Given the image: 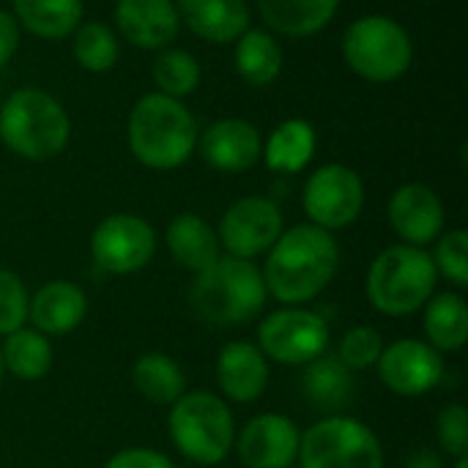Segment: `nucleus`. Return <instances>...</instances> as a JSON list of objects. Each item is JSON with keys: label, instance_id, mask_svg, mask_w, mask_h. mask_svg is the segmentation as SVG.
Masks as SVG:
<instances>
[{"label": "nucleus", "instance_id": "f257e3e1", "mask_svg": "<svg viewBox=\"0 0 468 468\" xmlns=\"http://www.w3.org/2000/svg\"><path fill=\"white\" fill-rule=\"evenodd\" d=\"M337 266L340 247L335 236L307 222L280 233L261 274L269 296L296 307L313 302L335 280Z\"/></svg>", "mask_w": 468, "mask_h": 468}, {"label": "nucleus", "instance_id": "f03ea898", "mask_svg": "<svg viewBox=\"0 0 468 468\" xmlns=\"http://www.w3.org/2000/svg\"><path fill=\"white\" fill-rule=\"evenodd\" d=\"M129 151L148 170H176L197 148V121L181 99L148 93L129 112Z\"/></svg>", "mask_w": 468, "mask_h": 468}, {"label": "nucleus", "instance_id": "7ed1b4c3", "mask_svg": "<svg viewBox=\"0 0 468 468\" xmlns=\"http://www.w3.org/2000/svg\"><path fill=\"white\" fill-rule=\"evenodd\" d=\"M269 291L252 261L225 255L189 285L192 313L211 326H241L255 321L266 307Z\"/></svg>", "mask_w": 468, "mask_h": 468}, {"label": "nucleus", "instance_id": "20e7f679", "mask_svg": "<svg viewBox=\"0 0 468 468\" xmlns=\"http://www.w3.org/2000/svg\"><path fill=\"white\" fill-rule=\"evenodd\" d=\"M71 137L66 107L41 88H19L0 101V140L8 151L30 162L58 156Z\"/></svg>", "mask_w": 468, "mask_h": 468}, {"label": "nucleus", "instance_id": "39448f33", "mask_svg": "<svg viewBox=\"0 0 468 468\" xmlns=\"http://www.w3.org/2000/svg\"><path fill=\"white\" fill-rule=\"evenodd\" d=\"M439 271L422 247L395 244L387 247L367 271L370 304L392 318L420 313L436 293Z\"/></svg>", "mask_w": 468, "mask_h": 468}, {"label": "nucleus", "instance_id": "423d86ee", "mask_svg": "<svg viewBox=\"0 0 468 468\" xmlns=\"http://www.w3.org/2000/svg\"><path fill=\"white\" fill-rule=\"evenodd\" d=\"M167 425L176 450L192 463L217 466L233 450V414L228 403L211 392H184L170 406Z\"/></svg>", "mask_w": 468, "mask_h": 468}, {"label": "nucleus", "instance_id": "0eeeda50", "mask_svg": "<svg viewBox=\"0 0 468 468\" xmlns=\"http://www.w3.org/2000/svg\"><path fill=\"white\" fill-rule=\"evenodd\" d=\"M343 58L354 74L367 82H395L414 60L409 30L384 14H367L343 33Z\"/></svg>", "mask_w": 468, "mask_h": 468}, {"label": "nucleus", "instance_id": "6e6552de", "mask_svg": "<svg viewBox=\"0 0 468 468\" xmlns=\"http://www.w3.org/2000/svg\"><path fill=\"white\" fill-rule=\"evenodd\" d=\"M302 468H384L378 436L354 417H326L302 433Z\"/></svg>", "mask_w": 468, "mask_h": 468}, {"label": "nucleus", "instance_id": "1a4fd4ad", "mask_svg": "<svg viewBox=\"0 0 468 468\" xmlns=\"http://www.w3.org/2000/svg\"><path fill=\"white\" fill-rule=\"evenodd\" d=\"M258 343L266 359L288 367H304L326 354L329 326L321 315L310 310L285 307L261 321Z\"/></svg>", "mask_w": 468, "mask_h": 468}, {"label": "nucleus", "instance_id": "9d476101", "mask_svg": "<svg viewBox=\"0 0 468 468\" xmlns=\"http://www.w3.org/2000/svg\"><path fill=\"white\" fill-rule=\"evenodd\" d=\"M302 203L310 225L329 233L343 230L354 225L365 208V184L348 165H324L307 178Z\"/></svg>", "mask_w": 468, "mask_h": 468}, {"label": "nucleus", "instance_id": "9b49d317", "mask_svg": "<svg viewBox=\"0 0 468 468\" xmlns=\"http://www.w3.org/2000/svg\"><path fill=\"white\" fill-rule=\"evenodd\" d=\"M154 252L156 233L137 214H112L101 219L90 236V255L107 274H134L148 266Z\"/></svg>", "mask_w": 468, "mask_h": 468}, {"label": "nucleus", "instance_id": "f8f14e48", "mask_svg": "<svg viewBox=\"0 0 468 468\" xmlns=\"http://www.w3.org/2000/svg\"><path fill=\"white\" fill-rule=\"evenodd\" d=\"M282 233V211L269 197H241L236 200L217 230L219 247L228 250L233 258L252 261L274 247V241Z\"/></svg>", "mask_w": 468, "mask_h": 468}, {"label": "nucleus", "instance_id": "ddd939ff", "mask_svg": "<svg viewBox=\"0 0 468 468\" xmlns=\"http://www.w3.org/2000/svg\"><path fill=\"white\" fill-rule=\"evenodd\" d=\"M381 384L400 398H420L444 378L441 354L422 340H398L387 346L376 362Z\"/></svg>", "mask_w": 468, "mask_h": 468}, {"label": "nucleus", "instance_id": "4468645a", "mask_svg": "<svg viewBox=\"0 0 468 468\" xmlns=\"http://www.w3.org/2000/svg\"><path fill=\"white\" fill-rule=\"evenodd\" d=\"M302 433L282 414H261L239 433V458L250 468H288L299 458Z\"/></svg>", "mask_w": 468, "mask_h": 468}, {"label": "nucleus", "instance_id": "2eb2a0df", "mask_svg": "<svg viewBox=\"0 0 468 468\" xmlns=\"http://www.w3.org/2000/svg\"><path fill=\"white\" fill-rule=\"evenodd\" d=\"M197 151L203 162L219 173H244L258 165L263 154L261 132L244 118L214 121L203 137H197Z\"/></svg>", "mask_w": 468, "mask_h": 468}, {"label": "nucleus", "instance_id": "dca6fc26", "mask_svg": "<svg viewBox=\"0 0 468 468\" xmlns=\"http://www.w3.org/2000/svg\"><path fill=\"white\" fill-rule=\"evenodd\" d=\"M441 197L425 184H403L389 200V225L403 239V244L425 247L436 241L444 230Z\"/></svg>", "mask_w": 468, "mask_h": 468}, {"label": "nucleus", "instance_id": "f3484780", "mask_svg": "<svg viewBox=\"0 0 468 468\" xmlns=\"http://www.w3.org/2000/svg\"><path fill=\"white\" fill-rule=\"evenodd\" d=\"M115 22L121 36L140 49H165L181 30L176 0H118Z\"/></svg>", "mask_w": 468, "mask_h": 468}, {"label": "nucleus", "instance_id": "a211bd4d", "mask_svg": "<svg viewBox=\"0 0 468 468\" xmlns=\"http://www.w3.org/2000/svg\"><path fill=\"white\" fill-rule=\"evenodd\" d=\"M217 384L228 400L255 403L269 387V359L252 343H228L217 356Z\"/></svg>", "mask_w": 468, "mask_h": 468}, {"label": "nucleus", "instance_id": "6ab92c4d", "mask_svg": "<svg viewBox=\"0 0 468 468\" xmlns=\"http://www.w3.org/2000/svg\"><path fill=\"white\" fill-rule=\"evenodd\" d=\"M85 313H88L85 291L66 280L41 285L33 293V299L27 302V318H30L33 329L47 337L74 332L85 321Z\"/></svg>", "mask_w": 468, "mask_h": 468}, {"label": "nucleus", "instance_id": "aec40b11", "mask_svg": "<svg viewBox=\"0 0 468 468\" xmlns=\"http://www.w3.org/2000/svg\"><path fill=\"white\" fill-rule=\"evenodd\" d=\"M178 19L211 44H230L250 27L244 0H176Z\"/></svg>", "mask_w": 468, "mask_h": 468}, {"label": "nucleus", "instance_id": "412c9836", "mask_svg": "<svg viewBox=\"0 0 468 468\" xmlns=\"http://www.w3.org/2000/svg\"><path fill=\"white\" fill-rule=\"evenodd\" d=\"M302 395L304 400L329 417L340 414L354 400V376L337 356H318L304 365L302 376Z\"/></svg>", "mask_w": 468, "mask_h": 468}, {"label": "nucleus", "instance_id": "4be33fe9", "mask_svg": "<svg viewBox=\"0 0 468 468\" xmlns=\"http://www.w3.org/2000/svg\"><path fill=\"white\" fill-rule=\"evenodd\" d=\"M167 250L173 261L195 274L206 271L219 261V239L217 230L197 214H181L167 225L165 233Z\"/></svg>", "mask_w": 468, "mask_h": 468}, {"label": "nucleus", "instance_id": "5701e85b", "mask_svg": "<svg viewBox=\"0 0 468 468\" xmlns=\"http://www.w3.org/2000/svg\"><path fill=\"white\" fill-rule=\"evenodd\" d=\"M266 25L288 38L321 33L337 14L340 0H258Z\"/></svg>", "mask_w": 468, "mask_h": 468}, {"label": "nucleus", "instance_id": "b1692460", "mask_svg": "<svg viewBox=\"0 0 468 468\" xmlns=\"http://www.w3.org/2000/svg\"><path fill=\"white\" fill-rule=\"evenodd\" d=\"M315 143L318 140H315V129L310 126V121L288 118L269 134L261 156L266 159L269 170L282 173V176H293V173H302L313 162Z\"/></svg>", "mask_w": 468, "mask_h": 468}, {"label": "nucleus", "instance_id": "393cba45", "mask_svg": "<svg viewBox=\"0 0 468 468\" xmlns=\"http://www.w3.org/2000/svg\"><path fill=\"white\" fill-rule=\"evenodd\" d=\"M82 0H14V19L38 38H69L82 22Z\"/></svg>", "mask_w": 468, "mask_h": 468}, {"label": "nucleus", "instance_id": "a878e982", "mask_svg": "<svg viewBox=\"0 0 468 468\" xmlns=\"http://www.w3.org/2000/svg\"><path fill=\"white\" fill-rule=\"evenodd\" d=\"M236 71L244 82L263 88L271 85L280 71H282V49L277 44V38L269 30L261 27H247L236 41Z\"/></svg>", "mask_w": 468, "mask_h": 468}, {"label": "nucleus", "instance_id": "bb28decb", "mask_svg": "<svg viewBox=\"0 0 468 468\" xmlns=\"http://www.w3.org/2000/svg\"><path fill=\"white\" fill-rule=\"evenodd\" d=\"M428 346L439 354L461 351L468 343V307L458 293H436L425 304Z\"/></svg>", "mask_w": 468, "mask_h": 468}, {"label": "nucleus", "instance_id": "cd10ccee", "mask_svg": "<svg viewBox=\"0 0 468 468\" xmlns=\"http://www.w3.org/2000/svg\"><path fill=\"white\" fill-rule=\"evenodd\" d=\"M132 384L134 389L156 403V406H173L186 392V378L178 362L167 354H143L132 365Z\"/></svg>", "mask_w": 468, "mask_h": 468}, {"label": "nucleus", "instance_id": "c85d7f7f", "mask_svg": "<svg viewBox=\"0 0 468 468\" xmlns=\"http://www.w3.org/2000/svg\"><path fill=\"white\" fill-rule=\"evenodd\" d=\"M0 356L3 370H8L19 381H38L52 370V343L36 329L19 326L16 332L5 335Z\"/></svg>", "mask_w": 468, "mask_h": 468}, {"label": "nucleus", "instance_id": "c756f323", "mask_svg": "<svg viewBox=\"0 0 468 468\" xmlns=\"http://www.w3.org/2000/svg\"><path fill=\"white\" fill-rule=\"evenodd\" d=\"M71 52L90 74H104L118 63V36L104 22H80L71 33Z\"/></svg>", "mask_w": 468, "mask_h": 468}, {"label": "nucleus", "instance_id": "7c9ffc66", "mask_svg": "<svg viewBox=\"0 0 468 468\" xmlns=\"http://www.w3.org/2000/svg\"><path fill=\"white\" fill-rule=\"evenodd\" d=\"M200 77H203V71L192 52L173 49V47L159 49V55L154 60V82H156L159 93H165L170 99H184L197 90Z\"/></svg>", "mask_w": 468, "mask_h": 468}, {"label": "nucleus", "instance_id": "2f4dec72", "mask_svg": "<svg viewBox=\"0 0 468 468\" xmlns=\"http://www.w3.org/2000/svg\"><path fill=\"white\" fill-rule=\"evenodd\" d=\"M381 351H384V340H381L378 329H373V326H354V329H348L343 335L337 359L354 373V370L376 367Z\"/></svg>", "mask_w": 468, "mask_h": 468}, {"label": "nucleus", "instance_id": "473e14b6", "mask_svg": "<svg viewBox=\"0 0 468 468\" xmlns=\"http://www.w3.org/2000/svg\"><path fill=\"white\" fill-rule=\"evenodd\" d=\"M433 266L439 271V277H447L452 285L466 288L468 285V233L466 230H450L447 236L439 239Z\"/></svg>", "mask_w": 468, "mask_h": 468}, {"label": "nucleus", "instance_id": "72a5a7b5", "mask_svg": "<svg viewBox=\"0 0 468 468\" xmlns=\"http://www.w3.org/2000/svg\"><path fill=\"white\" fill-rule=\"evenodd\" d=\"M27 291L22 285V280L8 271L0 269V337L16 332L19 326H25L27 321Z\"/></svg>", "mask_w": 468, "mask_h": 468}, {"label": "nucleus", "instance_id": "f704fd0d", "mask_svg": "<svg viewBox=\"0 0 468 468\" xmlns=\"http://www.w3.org/2000/svg\"><path fill=\"white\" fill-rule=\"evenodd\" d=\"M436 436L447 455H452L455 461L468 458V411L461 403L441 409L436 422Z\"/></svg>", "mask_w": 468, "mask_h": 468}, {"label": "nucleus", "instance_id": "c9c22d12", "mask_svg": "<svg viewBox=\"0 0 468 468\" xmlns=\"http://www.w3.org/2000/svg\"><path fill=\"white\" fill-rule=\"evenodd\" d=\"M104 468H176L173 461L156 450L148 447H126L121 452H115Z\"/></svg>", "mask_w": 468, "mask_h": 468}, {"label": "nucleus", "instance_id": "e433bc0d", "mask_svg": "<svg viewBox=\"0 0 468 468\" xmlns=\"http://www.w3.org/2000/svg\"><path fill=\"white\" fill-rule=\"evenodd\" d=\"M19 22L14 19V14L0 8V66H5L16 49H19Z\"/></svg>", "mask_w": 468, "mask_h": 468}, {"label": "nucleus", "instance_id": "4c0bfd02", "mask_svg": "<svg viewBox=\"0 0 468 468\" xmlns=\"http://www.w3.org/2000/svg\"><path fill=\"white\" fill-rule=\"evenodd\" d=\"M406 468H444V463H441V458H439L433 450H417V452L409 458Z\"/></svg>", "mask_w": 468, "mask_h": 468}, {"label": "nucleus", "instance_id": "58836bf2", "mask_svg": "<svg viewBox=\"0 0 468 468\" xmlns=\"http://www.w3.org/2000/svg\"><path fill=\"white\" fill-rule=\"evenodd\" d=\"M452 468H468V458H458V461H455V466Z\"/></svg>", "mask_w": 468, "mask_h": 468}, {"label": "nucleus", "instance_id": "ea45409f", "mask_svg": "<svg viewBox=\"0 0 468 468\" xmlns=\"http://www.w3.org/2000/svg\"><path fill=\"white\" fill-rule=\"evenodd\" d=\"M3 376H5V370H3V356H0V384H3Z\"/></svg>", "mask_w": 468, "mask_h": 468}]
</instances>
